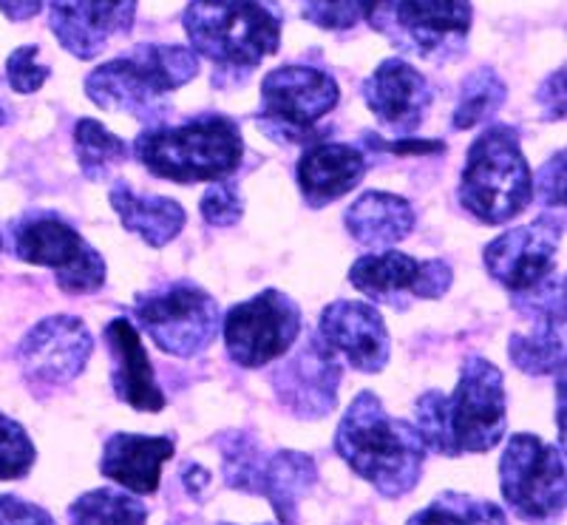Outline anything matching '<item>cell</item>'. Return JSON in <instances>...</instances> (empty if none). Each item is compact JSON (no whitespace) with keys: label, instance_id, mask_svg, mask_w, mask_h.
<instances>
[{"label":"cell","instance_id":"cell-1","mask_svg":"<svg viewBox=\"0 0 567 525\" xmlns=\"http://www.w3.org/2000/svg\"><path fill=\"white\" fill-rule=\"evenodd\" d=\"M414 418L425 449L443 457L491 452L508 429L503 372L480 356L465 358L452 395L425 392L414 403Z\"/></svg>","mask_w":567,"mask_h":525},{"label":"cell","instance_id":"cell-2","mask_svg":"<svg viewBox=\"0 0 567 525\" xmlns=\"http://www.w3.org/2000/svg\"><path fill=\"white\" fill-rule=\"evenodd\" d=\"M336 452L374 492L398 500L420 483L429 449L417 426L389 415L374 392H361L338 423Z\"/></svg>","mask_w":567,"mask_h":525},{"label":"cell","instance_id":"cell-3","mask_svg":"<svg viewBox=\"0 0 567 525\" xmlns=\"http://www.w3.org/2000/svg\"><path fill=\"white\" fill-rule=\"evenodd\" d=\"M199 74V58L185 45L142 43L97 65L85 78V94L105 111H123L140 123H159L168 97Z\"/></svg>","mask_w":567,"mask_h":525},{"label":"cell","instance_id":"cell-4","mask_svg":"<svg viewBox=\"0 0 567 525\" xmlns=\"http://www.w3.org/2000/svg\"><path fill=\"white\" fill-rule=\"evenodd\" d=\"M182 23L190 52L230 78H247L281 45V14L265 0H190Z\"/></svg>","mask_w":567,"mask_h":525},{"label":"cell","instance_id":"cell-5","mask_svg":"<svg viewBox=\"0 0 567 525\" xmlns=\"http://www.w3.org/2000/svg\"><path fill=\"white\" fill-rule=\"evenodd\" d=\"M245 140L239 125L221 114H205L185 125H151L134 140V156L159 179L221 182L241 165Z\"/></svg>","mask_w":567,"mask_h":525},{"label":"cell","instance_id":"cell-6","mask_svg":"<svg viewBox=\"0 0 567 525\" xmlns=\"http://www.w3.org/2000/svg\"><path fill=\"white\" fill-rule=\"evenodd\" d=\"M534 202V174L511 125H488L471 143L460 176V205L483 225H505Z\"/></svg>","mask_w":567,"mask_h":525},{"label":"cell","instance_id":"cell-7","mask_svg":"<svg viewBox=\"0 0 567 525\" xmlns=\"http://www.w3.org/2000/svg\"><path fill=\"white\" fill-rule=\"evenodd\" d=\"M378 34L412 58H457L471 32V0H358Z\"/></svg>","mask_w":567,"mask_h":525},{"label":"cell","instance_id":"cell-8","mask_svg":"<svg viewBox=\"0 0 567 525\" xmlns=\"http://www.w3.org/2000/svg\"><path fill=\"white\" fill-rule=\"evenodd\" d=\"M221 474L230 488L265 494L276 508L278 523L296 525L298 500L316 486V461L301 452L261 454L256 441L245 432H227L219 437Z\"/></svg>","mask_w":567,"mask_h":525},{"label":"cell","instance_id":"cell-9","mask_svg":"<svg viewBox=\"0 0 567 525\" xmlns=\"http://www.w3.org/2000/svg\"><path fill=\"white\" fill-rule=\"evenodd\" d=\"M131 310L136 325L165 356L196 358L219 336V301L194 281L140 292Z\"/></svg>","mask_w":567,"mask_h":525},{"label":"cell","instance_id":"cell-10","mask_svg":"<svg viewBox=\"0 0 567 525\" xmlns=\"http://www.w3.org/2000/svg\"><path fill=\"white\" fill-rule=\"evenodd\" d=\"M12 245L20 261L54 270L63 292L89 296L105 285V259L63 216L45 210L20 216L12 225Z\"/></svg>","mask_w":567,"mask_h":525},{"label":"cell","instance_id":"cell-11","mask_svg":"<svg viewBox=\"0 0 567 525\" xmlns=\"http://www.w3.org/2000/svg\"><path fill=\"white\" fill-rule=\"evenodd\" d=\"M499 488L511 512L528 525H548L565 512V454L542 437L519 432L499 461Z\"/></svg>","mask_w":567,"mask_h":525},{"label":"cell","instance_id":"cell-12","mask_svg":"<svg viewBox=\"0 0 567 525\" xmlns=\"http://www.w3.org/2000/svg\"><path fill=\"white\" fill-rule=\"evenodd\" d=\"M338 83L312 65H281L261 80L258 125L276 143H301L338 105Z\"/></svg>","mask_w":567,"mask_h":525},{"label":"cell","instance_id":"cell-13","mask_svg":"<svg viewBox=\"0 0 567 525\" xmlns=\"http://www.w3.org/2000/svg\"><path fill=\"white\" fill-rule=\"evenodd\" d=\"M303 318L287 292L267 287L252 299L230 307L225 316V347L245 370L267 367L287 356L301 336Z\"/></svg>","mask_w":567,"mask_h":525},{"label":"cell","instance_id":"cell-14","mask_svg":"<svg viewBox=\"0 0 567 525\" xmlns=\"http://www.w3.org/2000/svg\"><path fill=\"white\" fill-rule=\"evenodd\" d=\"M514 307L530 321L528 332L508 338L511 361L525 375H559L565 370V279H548L514 292Z\"/></svg>","mask_w":567,"mask_h":525},{"label":"cell","instance_id":"cell-15","mask_svg":"<svg viewBox=\"0 0 567 525\" xmlns=\"http://www.w3.org/2000/svg\"><path fill=\"white\" fill-rule=\"evenodd\" d=\"M349 281L358 292L378 305H392L406 310V299H443L454 281L452 267L445 261H417L400 250H378L361 256L349 267Z\"/></svg>","mask_w":567,"mask_h":525},{"label":"cell","instance_id":"cell-16","mask_svg":"<svg viewBox=\"0 0 567 525\" xmlns=\"http://www.w3.org/2000/svg\"><path fill=\"white\" fill-rule=\"evenodd\" d=\"M94 338L78 316H49L18 347V363L32 390H58L85 370Z\"/></svg>","mask_w":567,"mask_h":525},{"label":"cell","instance_id":"cell-17","mask_svg":"<svg viewBox=\"0 0 567 525\" xmlns=\"http://www.w3.org/2000/svg\"><path fill=\"white\" fill-rule=\"evenodd\" d=\"M561 239V216H542L523 227H511L483 250L485 270L496 285L511 292H525L542 285L554 272Z\"/></svg>","mask_w":567,"mask_h":525},{"label":"cell","instance_id":"cell-18","mask_svg":"<svg viewBox=\"0 0 567 525\" xmlns=\"http://www.w3.org/2000/svg\"><path fill=\"white\" fill-rule=\"evenodd\" d=\"M278 401L287 412L303 421H318L329 415L338 403L341 367L336 352L321 341V336H307L301 347L272 372Z\"/></svg>","mask_w":567,"mask_h":525},{"label":"cell","instance_id":"cell-19","mask_svg":"<svg viewBox=\"0 0 567 525\" xmlns=\"http://www.w3.org/2000/svg\"><path fill=\"white\" fill-rule=\"evenodd\" d=\"M136 0H49V27L65 52L94 60L111 40L131 32Z\"/></svg>","mask_w":567,"mask_h":525},{"label":"cell","instance_id":"cell-20","mask_svg":"<svg viewBox=\"0 0 567 525\" xmlns=\"http://www.w3.org/2000/svg\"><path fill=\"white\" fill-rule=\"evenodd\" d=\"M363 100L383 131L406 136L423 125L434 94L429 80L412 63L389 58L363 83Z\"/></svg>","mask_w":567,"mask_h":525},{"label":"cell","instance_id":"cell-21","mask_svg":"<svg viewBox=\"0 0 567 525\" xmlns=\"http://www.w3.org/2000/svg\"><path fill=\"white\" fill-rule=\"evenodd\" d=\"M323 344L332 352H341L352 370L383 372L392 352L389 330L383 325V316L372 305L363 301H332L321 312V330H318Z\"/></svg>","mask_w":567,"mask_h":525},{"label":"cell","instance_id":"cell-22","mask_svg":"<svg viewBox=\"0 0 567 525\" xmlns=\"http://www.w3.org/2000/svg\"><path fill=\"white\" fill-rule=\"evenodd\" d=\"M105 347L111 356V387L116 398L136 412H162L165 392L159 390L154 375V363L142 347L140 332L128 318H114L105 327Z\"/></svg>","mask_w":567,"mask_h":525},{"label":"cell","instance_id":"cell-23","mask_svg":"<svg viewBox=\"0 0 567 525\" xmlns=\"http://www.w3.org/2000/svg\"><path fill=\"white\" fill-rule=\"evenodd\" d=\"M174 437H148L116 432L105 441L100 472L134 494H154L159 488L162 466L174 457Z\"/></svg>","mask_w":567,"mask_h":525},{"label":"cell","instance_id":"cell-24","mask_svg":"<svg viewBox=\"0 0 567 525\" xmlns=\"http://www.w3.org/2000/svg\"><path fill=\"white\" fill-rule=\"evenodd\" d=\"M296 176L303 202L310 208H327L329 202H338L361 185L367 176V156L352 145L323 143L303 151Z\"/></svg>","mask_w":567,"mask_h":525},{"label":"cell","instance_id":"cell-25","mask_svg":"<svg viewBox=\"0 0 567 525\" xmlns=\"http://www.w3.org/2000/svg\"><path fill=\"white\" fill-rule=\"evenodd\" d=\"M343 222L358 245L372 247L378 254V250H389L406 239L417 219H414V208L403 196L386 194V191H367L349 205Z\"/></svg>","mask_w":567,"mask_h":525},{"label":"cell","instance_id":"cell-26","mask_svg":"<svg viewBox=\"0 0 567 525\" xmlns=\"http://www.w3.org/2000/svg\"><path fill=\"white\" fill-rule=\"evenodd\" d=\"M111 208L120 214L125 230L148 241L151 247H165L182 234L187 214L176 199L154 194H136L128 182H114L111 185Z\"/></svg>","mask_w":567,"mask_h":525},{"label":"cell","instance_id":"cell-27","mask_svg":"<svg viewBox=\"0 0 567 525\" xmlns=\"http://www.w3.org/2000/svg\"><path fill=\"white\" fill-rule=\"evenodd\" d=\"M74 148L85 179L103 182L114 176V171L128 159V145L116 134H111L97 120H80L74 128Z\"/></svg>","mask_w":567,"mask_h":525},{"label":"cell","instance_id":"cell-28","mask_svg":"<svg viewBox=\"0 0 567 525\" xmlns=\"http://www.w3.org/2000/svg\"><path fill=\"white\" fill-rule=\"evenodd\" d=\"M145 503L116 488H94L69 506V525H145Z\"/></svg>","mask_w":567,"mask_h":525},{"label":"cell","instance_id":"cell-29","mask_svg":"<svg viewBox=\"0 0 567 525\" xmlns=\"http://www.w3.org/2000/svg\"><path fill=\"white\" fill-rule=\"evenodd\" d=\"M505 97H508L505 80L494 69L483 65L477 72H471L463 80V91H460L457 109H454L452 128L468 131L477 128V125H485L496 111L503 109Z\"/></svg>","mask_w":567,"mask_h":525},{"label":"cell","instance_id":"cell-30","mask_svg":"<svg viewBox=\"0 0 567 525\" xmlns=\"http://www.w3.org/2000/svg\"><path fill=\"white\" fill-rule=\"evenodd\" d=\"M406 525H508V517L491 500L443 492L429 506L412 514Z\"/></svg>","mask_w":567,"mask_h":525},{"label":"cell","instance_id":"cell-31","mask_svg":"<svg viewBox=\"0 0 567 525\" xmlns=\"http://www.w3.org/2000/svg\"><path fill=\"white\" fill-rule=\"evenodd\" d=\"M38 449L18 421L0 412V481H20L32 472Z\"/></svg>","mask_w":567,"mask_h":525},{"label":"cell","instance_id":"cell-32","mask_svg":"<svg viewBox=\"0 0 567 525\" xmlns=\"http://www.w3.org/2000/svg\"><path fill=\"white\" fill-rule=\"evenodd\" d=\"M296 7L323 32H347L361 18L358 0H296Z\"/></svg>","mask_w":567,"mask_h":525},{"label":"cell","instance_id":"cell-33","mask_svg":"<svg viewBox=\"0 0 567 525\" xmlns=\"http://www.w3.org/2000/svg\"><path fill=\"white\" fill-rule=\"evenodd\" d=\"M199 214L207 225L230 227L241 219V214H245V202H241V194L233 188L230 182H213L210 191L202 196Z\"/></svg>","mask_w":567,"mask_h":525},{"label":"cell","instance_id":"cell-34","mask_svg":"<svg viewBox=\"0 0 567 525\" xmlns=\"http://www.w3.org/2000/svg\"><path fill=\"white\" fill-rule=\"evenodd\" d=\"M52 69L45 63H40V49L38 45H20L9 54L7 60V78L18 94H32L40 85L49 80Z\"/></svg>","mask_w":567,"mask_h":525},{"label":"cell","instance_id":"cell-35","mask_svg":"<svg viewBox=\"0 0 567 525\" xmlns=\"http://www.w3.org/2000/svg\"><path fill=\"white\" fill-rule=\"evenodd\" d=\"M534 194L539 205L556 210L565 208V154H554L534 176Z\"/></svg>","mask_w":567,"mask_h":525},{"label":"cell","instance_id":"cell-36","mask_svg":"<svg viewBox=\"0 0 567 525\" xmlns=\"http://www.w3.org/2000/svg\"><path fill=\"white\" fill-rule=\"evenodd\" d=\"M0 525H58L45 508L14 494H0Z\"/></svg>","mask_w":567,"mask_h":525},{"label":"cell","instance_id":"cell-37","mask_svg":"<svg viewBox=\"0 0 567 525\" xmlns=\"http://www.w3.org/2000/svg\"><path fill=\"white\" fill-rule=\"evenodd\" d=\"M539 105L545 111V120L556 123V120L565 117V69H559L556 74H550L539 89Z\"/></svg>","mask_w":567,"mask_h":525},{"label":"cell","instance_id":"cell-38","mask_svg":"<svg viewBox=\"0 0 567 525\" xmlns=\"http://www.w3.org/2000/svg\"><path fill=\"white\" fill-rule=\"evenodd\" d=\"M45 0H0V12L9 20H29L43 9Z\"/></svg>","mask_w":567,"mask_h":525},{"label":"cell","instance_id":"cell-39","mask_svg":"<svg viewBox=\"0 0 567 525\" xmlns=\"http://www.w3.org/2000/svg\"><path fill=\"white\" fill-rule=\"evenodd\" d=\"M7 123V111H3V105H0V125Z\"/></svg>","mask_w":567,"mask_h":525},{"label":"cell","instance_id":"cell-40","mask_svg":"<svg viewBox=\"0 0 567 525\" xmlns=\"http://www.w3.org/2000/svg\"><path fill=\"white\" fill-rule=\"evenodd\" d=\"M0 247H3V239H0Z\"/></svg>","mask_w":567,"mask_h":525}]
</instances>
